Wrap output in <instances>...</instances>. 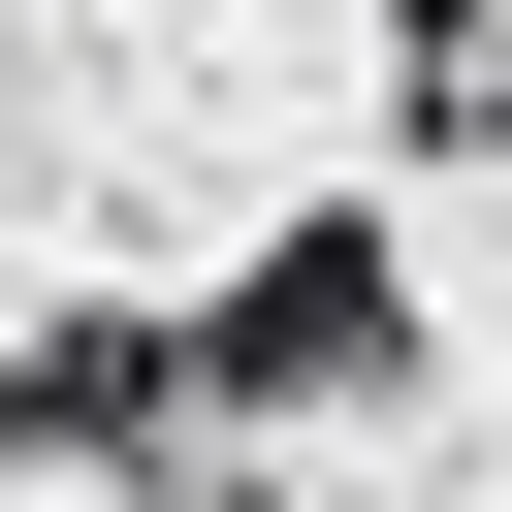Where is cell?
<instances>
[{
	"label": "cell",
	"instance_id": "6da1fadb",
	"mask_svg": "<svg viewBox=\"0 0 512 512\" xmlns=\"http://www.w3.org/2000/svg\"><path fill=\"white\" fill-rule=\"evenodd\" d=\"M160 352H192V448L384 416V384H416V256H384V224H288V256H224V320H160Z\"/></svg>",
	"mask_w": 512,
	"mask_h": 512
},
{
	"label": "cell",
	"instance_id": "3957f363",
	"mask_svg": "<svg viewBox=\"0 0 512 512\" xmlns=\"http://www.w3.org/2000/svg\"><path fill=\"white\" fill-rule=\"evenodd\" d=\"M384 96H416L448 160H512V0H416V32H384Z\"/></svg>",
	"mask_w": 512,
	"mask_h": 512
},
{
	"label": "cell",
	"instance_id": "7a4b0ae2",
	"mask_svg": "<svg viewBox=\"0 0 512 512\" xmlns=\"http://www.w3.org/2000/svg\"><path fill=\"white\" fill-rule=\"evenodd\" d=\"M0 448H192V352L160 320H32L0 352Z\"/></svg>",
	"mask_w": 512,
	"mask_h": 512
}]
</instances>
